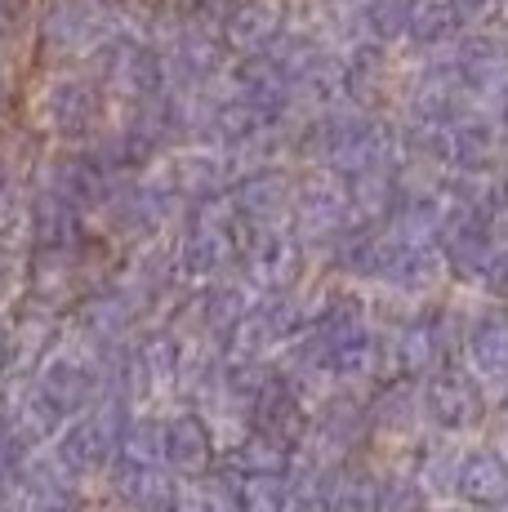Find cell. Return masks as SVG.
<instances>
[{"instance_id":"603a6c76","label":"cell","mask_w":508,"mask_h":512,"mask_svg":"<svg viewBox=\"0 0 508 512\" xmlns=\"http://www.w3.org/2000/svg\"><path fill=\"white\" fill-rule=\"evenodd\" d=\"M0 512H27L23 486H18L14 472H0Z\"/></svg>"},{"instance_id":"4fadbf2b","label":"cell","mask_w":508,"mask_h":512,"mask_svg":"<svg viewBox=\"0 0 508 512\" xmlns=\"http://www.w3.org/2000/svg\"><path fill=\"white\" fill-rule=\"evenodd\" d=\"M112 499L125 512H165L174 504V481L170 468H148V464H130V459L116 455L112 459Z\"/></svg>"},{"instance_id":"8fae6325","label":"cell","mask_w":508,"mask_h":512,"mask_svg":"<svg viewBox=\"0 0 508 512\" xmlns=\"http://www.w3.org/2000/svg\"><path fill=\"white\" fill-rule=\"evenodd\" d=\"M326 370L335 388H375V383H384V374H393V366H388V343L375 330H366L357 339L330 348Z\"/></svg>"},{"instance_id":"4316f807","label":"cell","mask_w":508,"mask_h":512,"mask_svg":"<svg viewBox=\"0 0 508 512\" xmlns=\"http://www.w3.org/2000/svg\"><path fill=\"white\" fill-rule=\"evenodd\" d=\"M486 512H508V495H504V499H495V504L486 508Z\"/></svg>"},{"instance_id":"d6986e66","label":"cell","mask_w":508,"mask_h":512,"mask_svg":"<svg viewBox=\"0 0 508 512\" xmlns=\"http://www.w3.org/2000/svg\"><path fill=\"white\" fill-rule=\"evenodd\" d=\"M286 486L290 472L286 477H277V472H241L237 512H286Z\"/></svg>"},{"instance_id":"30bf717a","label":"cell","mask_w":508,"mask_h":512,"mask_svg":"<svg viewBox=\"0 0 508 512\" xmlns=\"http://www.w3.org/2000/svg\"><path fill=\"white\" fill-rule=\"evenodd\" d=\"M455 499L468 508H491L508 495V455L500 446H477L455 459Z\"/></svg>"},{"instance_id":"6da1fadb","label":"cell","mask_w":508,"mask_h":512,"mask_svg":"<svg viewBox=\"0 0 508 512\" xmlns=\"http://www.w3.org/2000/svg\"><path fill=\"white\" fill-rule=\"evenodd\" d=\"M237 232H241V219L223 192L197 201L188 232H183L179 245H174V272L188 281L223 277V272L237 263Z\"/></svg>"},{"instance_id":"7402d4cb","label":"cell","mask_w":508,"mask_h":512,"mask_svg":"<svg viewBox=\"0 0 508 512\" xmlns=\"http://www.w3.org/2000/svg\"><path fill=\"white\" fill-rule=\"evenodd\" d=\"M477 281H482L495 299L508 303V245H504V250H491V259H486V268H482V277H477Z\"/></svg>"},{"instance_id":"83f0119b","label":"cell","mask_w":508,"mask_h":512,"mask_svg":"<svg viewBox=\"0 0 508 512\" xmlns=\"http://www.w3.org/2000/svg\"><path fill=\"white\" fill-rule=\"evenodd\" d=\"M5 107H9V90L0 85V116H5Z\"/></svg>"},{"instance_id":"f1b7e54d","label":"cell","mask_w":508,"mask_h":512,"mask_svg":"<svg viewBox=\"0 0 508 512\" xmlns=\"http://www.w3.org/2000/svg\"><path fill=\"white\" fill-rule=\"evenodd\" d=\"M45 512H76L72 504H63V508H45Z\"/></svg>"},{"instance_id":"9c48e42d","label":"cell","mask_w":508,"mask_h":512,"mask_svg":"<svg viewBox=\"0 0 508 512\" xmlns=\"http://www.w3.org/2000/svg\"><path fill=\"white\" fill-rule=\"evenodd\" d=\"M424 419V401H419L415 379H384L375 392V401L366 406L370 441H410Z\"/></svg>"},{"instance_id":"2e32d148","label":"cell","mask_w":508,"mask_h":512,"mask_svg":"<svg viewBox=\"0 0 508 512\" xmlns=\"http://www.w3.org/2000/svg\"><path fill=\"white\" fill-rule=\"evenodd\" d=\"M45 116H50L54 134L85 139L94 125V90L81 81H54L50 94H45Z\"/></svg>"},{"instance_id":"cb8c5ba5","label":"cell","mask_w":508,"mask_h":512,"mask_svg":"<svg viewBox=\"0 0 508 512\" xmlns=\"http://www.w3.org/2000/svg\"><path fill=\"white\" fill-rule=\"evenodd\" d=\"M14 366V343H9V330L0 326V374Z\"/></svg>"},{"instance_id":"ba28073f","label":"cell","mask_w":508,"mask_h":512,"mask_svg":"<svg viewBox=\"0 0 508 512\" xmlns=\"http://www.w3.org/2000/svg\"><path fill=\"white\" fill-rule=\"evenodd\" d=\"M165 468L179 477H205L214 468V428L205 410L165 415Z\"/></svg>"},{"instance_id":"52a82bcc","label":"cell","mask_w":508,"mask_h":512,"mask_svg":"<svg viewBox=\"0 0 508 512\" xmlns=\"http://www.w3.org/2000/svg\"><path fill=\"white\" fill-rule=\"evenodd\" d=\"M232 210L250 228H290L295 214V179L281 170H254L228 192Z\"/></svg>"},{"instance_id":"484cf974","label":"cell","mask_w":508,"mask_h":512,"mask_svg":"<svg viewBox=\"0 0 508 512\" xmlns=\"http://www.w3.org/2000/svg\"><path fill=\"white\" fill-rule=\"evenodd\" d=\"M5 201H9V174L0 170V205H5Z\"/></svg>"},{"instance_id":"e0dca14e","label":"cell","mask_w":508,"mask_h":512,"mask_svg":"<svg viewBox=\"0 0 508 512\" xmlns=\"http://www.w3.org/2000/svg\"><path fill=\"white\" fill-rule=\"evenodd\" d=\"M116 455L130 459V464H148L165 468V415L139 410L121 423V437H116Z\"/></svg>"},{"instance_id":"ac0fdd59","label":"cell","mask_w":508,"mask_h":512,"mask_svg":"<svg viewBox=\"0 0 508 512\" xmlns=\"http://www.w3.org/2000/svg\"><path fill=\"white\" fill-rule=\"evenodd\" d=\"M228 464L241 468V472H277V477H286V472L295 468V450H290L286 441L268 437V432L250 428L246 437L237 441V450H232Z\"/></svg>"},{"instance_id":"d4e9b609","label":"cell","mask_w":508,"mask_h":512,"mask_svg":"<svg viewBox=\"0 0 508 512\" xmlns=\"http://www.w3.org/2000/svg\"><path fill=\"white\" fill-rule=\"evenodd\" d=\"M495 214H504V219H508V179L500 187V205H495Z\"/></svg>"},{"instance_id":"44dd1931","label":"cell","mask_w":508,"mask_h":512,"mask_svg":"<svg viewBox=\"0 0 508 512\" xmlns=\"http://www.w3.org/2000/svg\"><path fill=\"white\" fill-rule=\"evenodd\" d=\"M165 512H223V508L205 486H179L174 490V504Z\"/></svg>"},{"instance_id":"8992f818","label":"cell","mask_w":508,"mask_h":512,"mask_svg":"<svg viewBox=\"0 0 508 512\" xmlns=\"http://www.w3.org/2000/svg\"><path fill=\"white\" fill-rule=\"evenodd\" d=\"M424 415L437 423L442 432H473L486 419V388L473 370H459L451 361H442L437 370L424 374Z\"/></svg>"},{"instance_id":"5bb4252c","label":"cell","mask_w":508,"mask_h":512,"mask_svg":"<svg viewBox=\"0 0 508 512\" xmlns=\"http://www.w3.org/2000/svg\"><path fill=\"white\" fill-rule=\"evenodd\" d=\"M446 361L442 343H437V330H433V312H419L397 326L393 343H388V366L402 379H424L428 370H437Z\"/></svg>"},{"instance_id":"ffe728a7","label":"cell","mask_w":508,"mask_h":512,"mask_svg":"<svg viewBox=\"0 0 508 512\" xmlns=\"http://www.w3.org/2000/svg\"><path fill=\"white\" fill-rule=\"evenodd\" d=\"M370 512H428V490L410 477H388L375 486V499H370Z\"/></svg>"},{"instance_id":"9a60e30c","label":"cell","mask_w":508,"mask_h":512,"mask_svg":"<svg viewBox=\"0 0 508 512\" xmlns=\"http://www.w3.org/2000/svg\"><path fill=\"white\" fill-rule=\"evenodd\" d=\"M192 308H197V321L205 326V334L223 339V334H228L254 308V299H250V290L241 281L214 277V281H205V290L197 294V303H192Z\"/></svg>"},{"instance_id":"5b68a950","label":"cell","mask_w":508,"mask_h":512,"mask_svg":"<svg viewBox=\"0 0 508 512\" xmlns=\"http://www.w3.org/2000/svg\"><path fill=\"white\" fill-rule=\"evenodd\" d=\"M103 366H99V357H94L90 348L85 352H72V348H54L50 357L36 366V379H32V388L41 392L45 401L58 410V419H72V415H81L85 406H94L99 401V392H103Z\"/></svg>"},{"instance_id":"7a4b0ae2","label":"cell","mask_w":508,"mask_h":512,"mask_svg":"<svg viewBox=\"0 0 508 512\" xmlns=\"http://www.w3.org/2000/svg\"><path fill=\"white\" fill-rule=\"evenodd\" d=\"M357 223L353 196H348V179L339 170H312L295 183V214H290V232L312 245H335L339 236Z\"/></svg>"},{"instance_id":"7c38bea8","label":"cell","mask_w":508,"mask_h":512,"mask_svg":"<svg viewBox=\"0 0 508 512\" xmlns=\"http://www.w3.org/2000/svg\"><path fill=\"white\" fill-rule=\"evenodd\" d=\"M459 348H464L468 370L482 379V388L486 383L500 388L508 379V312L504 308L482 312V317L464 330V343H459Z\"/></svg>"},{"instance_id":"3957f363","label":"cell","mask_w":508,"mask_h":512,"mask_svg":"<svg viewBox=\"0 0 508 512\" xmlns=\"http://www.w3.org/2000/svg\"><path fill=\"white\" fill-rule=\"evenodd\" d=\"M121 406H125V397L112 392V397L94 401V406H85L81 415H72L63 423V432H58V441H54V455L72 468L76 481L99 477V472L112 468L116 437H121V423H125Z\"/></svg>"},{"instance_id":"277c9868","label":"cell","mask_w":508,"mask_h":512,"mask_svg":"<svg viewBox=\"0 0 508 512\" xmlns=\"http://www.w3.org/2000/svg\"><path fill=\"white\" fill-rule=\"evenodd\" d=\"M304 263H308V250L290 228H250V223H241L237 268L246 272L250 285H259L268 294H286L304 277Z\"/></svg>"}]
</instances>
